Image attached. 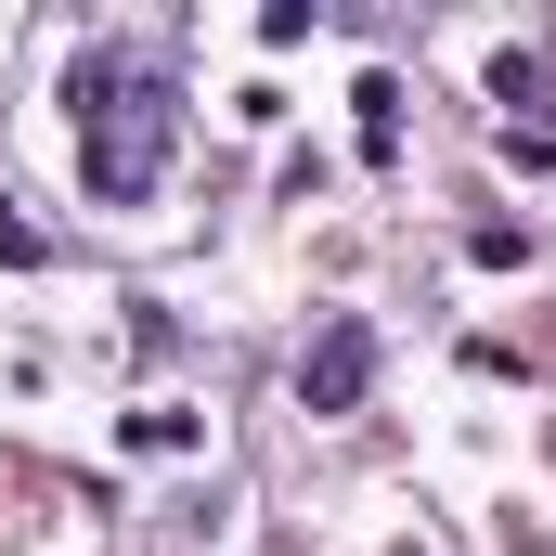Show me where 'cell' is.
Instances as JSON below:
<instances>
[{"instance_id": "cell-1", "label": "cell", "mask_w": 556, "mask_h": 556, "mask_svg": "<svg viewBox=\"0 0 556 556\" xmlns=\"http://www.w3.org/2000/svg\"><path fill=\"white\" fill-rule=\"evenodd\" d=\"M78 104H91V194L104 207H142L155 194V168H168V78L142 65V52H91L78 65Z\"/></svg>"}, {"instance_id": "cell-2", "label": "cell", "mask_w": 556, "mask_h": 556, "mask_svg": "<svg viewBox=\"0 0 556 556\" xmlns=\"http://www.w3.org/2000/svg\"><path fill=\"white\" fill-rule=\"evenodd\" d=\"M363 389H376V324H363V311H337V324H324V350L298 363V402H311V415H350Z\"/></svg>"}, {"instance_id": "cell-3", "label": "cell", "mask_w": 556, "mask_h": 556, "mask_svg": "<svg viewBox=\"0 0 556 556\" xmlns=\"http://www.w3.org/2000/svg\"><path fill=\"white\" fill-rule=\"evenodd\" d=\"M0 260H39V233H26V220H0Z\"/></svg>"}]
</instances>
